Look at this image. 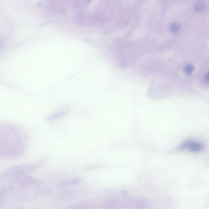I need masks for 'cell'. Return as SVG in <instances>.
<instances>
[{"label": "cell", "mask_w": 209, "mask_h": 209, "mask_svg": "<svg viewBox=\"0 0 209 209\" xmlns=\"http://www.w3.org/2000/svg\"><path fill=\"white\" fill-rule=\"evenodd\" d=\"M205 6V3L204 0H199L198 1L195 6V10L197 12L202 11Z\"/></svg>", "instance_id": "5"}, {"label": "cell", "mask_w": 209, "mask_h": 209, "mask_svg": "<svg viewBox=\"0 0 209 209\" xmlns=\"http://www.w3.org/2000/svg\"><path fill=\"white\" fill-rule=\"evenodd\" d=\"M204 146L199 141L190 140L185 141L180 147L181 150H186L195 152H201Z\"/></svg>", "instance_id": "1"}, {"label": "cell", "mask_w": 209, "mask_h": 209, "mask_svg": "<svg viewBox=\"0 0 209 209\" xmlns=\"http://www.w3.org/2000/svg\"><path fill=\"white\" fill-rule=\"evenodd\" d=\"M208 72L207 74L205 76L204 80L206 82L208 83L209 81V74Z\"/></svg>", "instance_id": "7"}, {"label": "cell", "mask_w": 209, "mask_h": 209, "mask_svg": "<svg viewBox=\"0 0 209 209\" xmlns=\"http://www.w3.org/2000/svg\"><path fill=\"white\" fill-rule=\"evenodd\" d=\"M195 70V67L192 64H188L184 68V72L187 75H190L193 73Z\"/></svg>", "instance_id": "4"}, {"label": "cell", "mask_w": 209, "mask_h": 209, "mask_svg": "<svg viewBox=\"0 0 209 209\" xmlns=\"http://www.w3.org/2000/svg\"><path fill=\"white\" fill-rule=\"evenodd\" d=\"M68 109H65L62 110V111H59V112L53 114L52 116L49 117L48 118V120H50V121H52V120H55V119H57V118H61V117L64 116L65 114H66L68 112Z\"/></svg>", "instance_id": "3"}, {"label": "cell", "mask_w": 209, "mask_h": 209, "mask_svg": "<svg viewBox=\"0 0 209 209\" xmlns=\"http://www.w3.org/2000/svg\"><path fill=\"white\" fill-rule=\"evenodd\" d=\"M81 179L78 177L72 178L70 180H65L61 182L60 186L62 187L67 186L69 185H76L81 183Z\"/></svg>", "instance_id": "2"}, {"label": "cell", "mask_w": 209, "mask_h": 209, "mask_svg": "<svg viewBox=\"0 0 209 209\" xmlns=\"http://www.w3.org/2000/svg\"><path fill=\"white\" fill-rule=\"evenodd\" d=\"M180 28H181V25L179 24L174 23L171 25L170 29L171 32L175 33L178 32L180 30Z\"/></svg>", "instance_id": "6"}]
</instances>
